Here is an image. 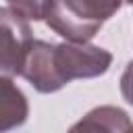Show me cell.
Instances as JSON below:
<instances>
[{
	"instance_id": "cell-1",
	"label": "cell",
	"mask_w": 133,
	"mask_h": 133,
	"mask_svg": "<svg viewBox=\"0 0 133 133\" xmlns=\"http://www.w3.org/2000/svg\"><path fill=\"white\" fill-rule=\"evenodd\" d=\"M110 64L112 54L89 42L50 44L33 39L25 54L21 77L39 94H54L75 79H94L104 75Z\"/></svg>"
},
{
	"instance_id": "cell-2",
	"label": "cell",
	"mask_w": 133,
	"mask_h": 133,
	"mask_svg": "<svg viewBox=\"0 0 133 133\" xmlns=\"http://www.w3.org/2000/svg\"><path fill=\"white\" fill-rule=\"evenodd\" d=\"M125 0H50L46 25L66 42H89L102 25L114 17Z\"/></svg>"
},
{
	"instance_id": "cell-3",
	"label": "cell",
	"mask_w": 133,
	"mask_h": 133,
	"mask_svg": "<svg viewBox=\"0 0 133 133\" xmlns=\"http://www.w3.org/2000/svg\"><path fill=\"white\" fill-rule=\"evenodd\" d=\"M0 27H2V46H0V69L6 77L21 75V66L25 54L33 42L29 21L12 12L8 6L0 10Z\"/></svg>"
},
{
	"instance_id": "cell-4",
	"label": "cell",
	"mask_w": 133,
	"mask_h": 133,
	"mask_svg": "<svg viewBox=\"0 0 133 133\" xmlns=\"http://www.w3.org/2000/svg\"><path fill=\"white\" fill-rule=\"evenodd\" d=\"M66 133H133V123L123 108L106 104L89 110Z\"/></svg>"
},
{
	"instance_id": "cell-5",
	"label": "cell",
	"mask_w": 133,
	"mask_h": 133,
	"mask_svg": "<svg viewBox=\"0 0 133 133\" xmlns=\"http://www.w3.org/2000/svg\"><path fill=\"white\" fill-rule=\"evenodd\" d=\"M29 116V104L25 94L12 83L10 77L2 75L0 79V129L8 133L10 129L21 127Z\"/></svg>"
},
{
	"instance_id": "cell-6",
	"label": "cell",
	"mask_w": 133,
	"mask_h": 133,
	"mask_svg": "<svg viewBox=\"0 0 133 133\" xmlns=\"http://www.w3.org/2000/svg\"><path fill=\"white\" fill-rule=\"evenodd\" d=\"M50 0H6V6L27 21H44Z\"/></svg>"
},
{
	"instance_id": "cell-7",
	"label": "cell",
	"mask_w": 133,
	"mask_h": 133,
	"mask_svg": "<svg viewBox=\"0 0 133 133\" xmlns=\"http://www.w3.org/2000/svg\"><path fill=\"white\" fill-rule=\"evenodd\" d=\"M121 94L133 106V60L125 66V71L121 75Z\"/></svg>"
},
{
	"instance_id": "cell-8",
	"label": "cell",
	"mask_w": 133,
	"mask_h": 133,
	"mask_svg": "<svg viewBox=\"0 0 133 133\" xmlns=\"http://www.w3.org/2000/svg\"><path fill=\"white\" fill-rule=\"evenodd\" d=\"M125 2H129V4H131V6H133V0H125Z\"/></svg>"
}]
</instances>
